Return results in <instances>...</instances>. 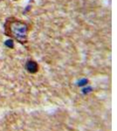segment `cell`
I'll list each match as a JSON object with an SVG mask.
<instances>
[{
    "label": "cell",
    "mask_w": 117,
    "mask_h": 131,
    "mask_svg": "<svg viewBox=\"0 0 117 131\" xmlns=\"http://www.w3.org/2000/svg\"><path fill=\"white\" fill-rule=\"evenodd\" d=\"M5 34L20 44H25L27 41L28 25L15 17H9L4 25Z\"/></svg>",
    "instance_id": "1"
}]
</instances>
